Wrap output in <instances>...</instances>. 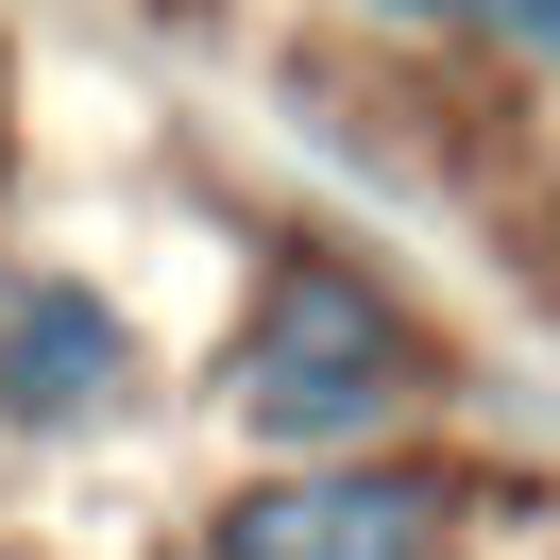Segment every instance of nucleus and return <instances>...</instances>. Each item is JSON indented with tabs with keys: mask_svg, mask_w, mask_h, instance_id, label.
I'll return each instance as SVG.
<instances>
[{
	"mask_svg": "<svg viewBox=\"0 0 560 560\" xmlns=\"http://www.w3.org/2000/svg\"><path fill=\"white\" fill-rule=\"evenodd\" d=\"M221 408L272 458H357L374 424L424 408V323L390 306L357 255H289V272L255 289V340L221 357Z\"/></svg>",
	"mask_w": 560,
	"mask_h": 560,
	"instance_id": "f257e3e1",
	"label": "nucleus"
},
{
	"mask_svg": "<svg viewBox=\"0 0 560 560\" xmlns=\"http://www.w3.org/2000/svg\"><path fill=\"white\" fill-rule=\"evenodd\" d=\"M442 544H458V492L408 458H289L272 492L205 526V560H442Z\"/></svg>",
	"mask_w": 560,
	"mask_h": 560,
	"instance_id": "f03ea898",
	"label": "nucleus"
},
{
	"mask_svg": "<svg viewBox=\"0 0 560 560\" xmlns=\"http://www.w3.org/2000/svg\"><path fill=\"white\" fill-rule=\"evenodd\" d=\"M119 390H137V323H119L103 289L85 272H0V424L69 442V424H103Z\"/></svg>",
	"mask_w": 560,
	"mask_h": 560,
	"instance_id": "7ed1b4c3",
	"label": "nucleus"
},
{
	"mask_svg": "<svg viewBox=\"0 0 560 560\" xmlns=\"http://www.w3.org/2000/svg\"><path fill=\"white\" fill-rule=\"evenodd\" d=\"M476 35H510L526 69H560V0H476Z\"/></svg>",
	"mask_w": 560,
	"mask_h": 560,
	"instance_id": "20e7f679",
	"label": "nucleus"
},
{
	"mask_svg": "<svg viewBox=\"0 0 560 560\" xmlns=\"http://www.w3.org/2000/svg\"><path fill=\"white\" fill-rule=\"evenodd\" d=\"M374 18H476V0H374Z\"/></svg>",
	"mask_w": 560,
	"mask_h": 560,
	"instance_id": "39448f33",
	"label": "nucleus"
},
{
	"mask_svg": "<svg viewBox=\"0 0 560 560\" xmlns=\"http://www.w3.org/2000/svg\"><path fill=\"white\" fill-rule=\"evenodd\" d=\"M0 560H18V544H0Z\"/></svg>",
	"mask_w": 560,
	"mask_h": 560,
	"instance_id": "423d86ee",
	"label": "nucleus"
}]
</instances>
